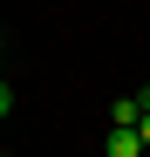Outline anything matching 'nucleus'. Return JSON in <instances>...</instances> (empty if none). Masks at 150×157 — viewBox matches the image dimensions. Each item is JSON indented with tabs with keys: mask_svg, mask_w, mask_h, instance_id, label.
I'll use <instances>...</instances> for the list:
<instances>
[{
	"mask_svg": "<svg viewBox=\"0 0 150 157\" xmlns=\"http://www.w3.org/2000/svg\"><path fill=\"white\" fill-rule=\"evenodd\" d=\"M7 109H14V89H7V82H0V116H7Z\"/></svg>",
	"mask_w": 150,
	"mask_h": 157,
	"instance_id": "obj_3",
	"label": "nucleus"
},
{
	"mask_svg": "<svg viewBox=\"0 0 150 157\" xmlns=\"http://www.w3.org/2000/svg\"><path fill=\"white\" fill-rule=\"evenodd\" d=\"M109 157H143V144H137V130H109V144H103Z\"/></svg>",
	"mask_w": 150,
	"mask_h": 157,
	"instance_id": "obj_1",
	"label": "nucleus"
},
{
	"mask_svg": "<svg viewBox=\"0 0 150 157\" xmlns=\"http://www.w3.org/2000/svg\"><path fill=\"white\" fill-rule=\"evenodd\" d=\"M137 144H143V150H150V109H143V123H137Z\"/></svg>",
	"mask_w": 150,
	"mask_h": 157,
	"instance_id": "obj_2",
	"label": "nucleus"
}]
</instances>
